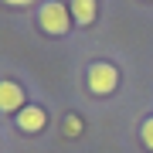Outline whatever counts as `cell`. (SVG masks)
<instances>
[{
    "label": "cell",
    "instance_id": "1",
    "mask_svg": "<svg viewBox=\"0 0 153 153\" xmlns=\"http://www.w3.org/2000/svg\"><path fill=\"white\" fill-rule=\"evenodd\" d=\"M38 24L44 34H55V38H61V34H68L71 27V10L61 0H48V4L38 10Z\"/></svg>",
    "mask_w": 153,
    "mask_h": 153
},
{
    "label": "cell",
    "instance_id": "2",
    "mask_svg": "<svg viewBox=\"0 0 153 153\" xmlns=\"http://www.w3.org/2000/svg\"><path fill=\"white\" fill-rule=\"evenodd\" d=\"M116 85H119V71H116V65H109V61H95V65H88V88H92L95 95H112Z\"/></svg>",
    "mask_w": 153,
    "mask_h": 153
},
{
    "label": "cell",
    "instance_id": "3",
    "mask_svg": "<svg viewBox=\"0 0 153 153\" xmlns=\"http://www.w3.org/2000/svg\"><path fill=\"white\" fill-rule=\"evenodd\" d=\"M44 126H48V112L41 105H24L17 112V129L21 133H41Z\"/></svg>",
    "mask_w": 153,
    "mask_h": 153
},
{
    "label": "cell",
    "instance_id": "4",
    "mask_svg": "<svg viewBox=\"0 0 153 153\" xmlns=\"http://www.w3.org/2000/svg\"><path fill=\"white\" fill-rule=\"evenodd\" d=\"M21 109H24V88L4 78L0 82V112H21Z\"/></svg>",
    "mask_w": 153,
    "mask_h": 153
},
{
    "label": "cell",
    "instance_id": "5",
    "mask_svg": "<svg viewBox=\"0 0 153 153\" xmlns=\"http://www.w3.org/2000/svg\"><path fill=\"white\" fill-rule=\"evenodd\" d=\"M68 4H71V7H68V10H71V21H78L82 27L95 21V10H99L95 0H68Z\"/></svg>",
    "mask_w": 153,
    "mask_h": 153
},
{
    "label": "cell",
    "instance_id": "6",
    "mask_svg": "<svg viewBox=\"0 0 153 153\" xmlns=\"http://www.w3.org/2000/svg\"><path fill=\"white\" fill-rule=\"evenodd\" d=\"M140 140H143V146H146L150 153H153V116L146 123H143V129H140Z\"/></svg>",
    "mask_w": 153,
    "mask_h": 153
},
{
    "label": "cell",
    "instance_id": "7",
    "mask_svg": "<svg viewBox=\"0 0 153 153\" xmlns=\"http://www.w3.org/2000/svg\"><path fill=\"white\" fill-rule=\"evenodd\" d=\"M78 133H82V119L78 116H68L65 119V136H78Z\"/></svg>",
    "mask_w": 153,
    "mask_h": 153
},
{
    "label": "cell",
    "instance_id": "8",
    "mask_svg": "<svg viewBox=\"0 0 153 153\" xmlns=\"http://www.w3.org/2000/svg\"><path fill=\"white\" fill-rule=\"evenodd\" d=\"M7 7H27V4H34V0H4Z\"/></svg>",
    "mask_w": 153,
    "mask_h": 153
}]
</instances>
